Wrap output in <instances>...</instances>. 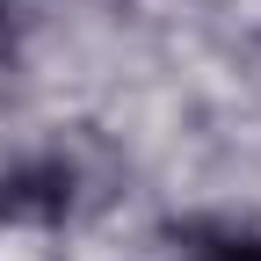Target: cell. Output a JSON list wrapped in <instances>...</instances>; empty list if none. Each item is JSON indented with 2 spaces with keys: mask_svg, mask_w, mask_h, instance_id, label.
Here are the masks:
<instances>
[{
  "mask_svg": "<svg viewBox=\"0 0 261 261\" xmlns=\"http://www.w3.org/2000/svg\"><path fill=\"white\" fill-rule=\"evenodd\" d=\"M8 58H15V8L0 0V65H8Z\"/></svg>",
  "mask_w": 261,
  "mask_h": 261,
  "instance_id": "3",
  "label": "cell"
},
{
  "mask_svg": "<svg viewBox=\"0 0 261 261\" xmlns=\"http://www.w3.org/2000/svg\"><path fill=\"white\" fill-rule=\"evenodd\" d=\"M73 211V167L65 160H29L0 174V218L8 225H65Z\"/></svg>",
  "mask_w": 261,
  "mask_h": 261,
  "instance_id": "1",
  "label": "cell"
},
{
  "mask_svg": "<svg viewBox=\"0 0 261 261\" xmlns=\"http://www.w3.org/2000/svg\"><path fill=\"white\" fill-rule=\"evenodd\" d=\"M203 261H261V232H218L203 247Z\"/></svg>",
  "mask_w": 261,
  "mask_h": 261,
  "instance_id": "2",
  "label": "cell"
}]
</instances>
